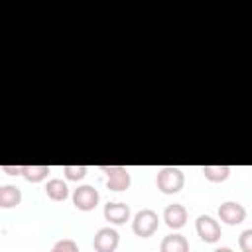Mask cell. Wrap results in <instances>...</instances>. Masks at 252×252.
Segmentation results:
<instances>
[{
    "label": "cell",
    "instance_id": "12",
    "mask_svg": "<svg viewBox=\"0 0 252 252\" xmlns=\"http://www.w3.org/2000/svg\"><path fill=\"white\" fill-rule=\"evenodd\" d=\"M22 203V191L16 185H2L0 187V207L12 209Z\"/></svg>",
    "mask_w": 252,
    "mask_h": 252
},
{
    "label": "cell",
    "instance_id": "13",
    "mask_svg": "<svg viewBox=\"0 0 252 252\" xmlns=\"http://www.w3.org/2000/svg\"><path fill=\"white\" fill-rule=\"evenodd\" d=\"M49 171H51L49 165H35V163H32V165H24L22 177L26 181H30V183H39V181H43L49 175Z\"/></svg>",
    "mask_w": 252,
    "mask_h": 252
},
{
    "label": "cell",
    "instance_id": "18",
    "mask_svg": "<svg viewBox=\"0 0 252 252\" xmlns=\"http://www.w3.org/2000/svg\"><path fill=\"white\" fill-rule=\"evenodd\" d=\"M24 165H2V171L8 175H22Z\"/></svg>",
    "mask_w": 252,
    "mask_h": 252
},
{
    "label": "cell",
    "instance_id": "19",
    "mask_svg": "<svg viewBox=\"0 0 252 252\" xmlns=\"http://www.w3.org/2000/svg\"><path fill=\"white\" fill-rule=\"evenodd\" d=\"M213 252H234V250L228 248V246H220V248H217V250H213Z\"/></svg>",
    "mask_w": 252,
    "mask_h": 252
},
{
    "label": "cell",
    "instance_id": "7",
    "mask_svg": "<svg viewBox=\"0 0 252 252\" xmlns=\"http://www.w3.org/2000/svg\"><path fill=\"white\" fill-rule=\"evenodd\" d=\"M219 219L230 226H236L246 219V209L238 201H224L219 207Z\"/></svg>",
    "mask_w": 252,
    "mask_h": 252
},
{
    "label": "cell",
    "instance_id": "11",
    "mask_svg": "<svg viewBox=\"0 0 252 252\" xmlns=\"http://www.w3.org/2000/svg\"><path fill=\"white\" fill-rule=\"evenodd\" d=\"M45 195L51 199V201H65L69 197V187L63 179L59 177H53L45 183Z\"/></svg>",
    "mask_w": 252,
    "mask_h": 252
},
{
    "label": "cell",
    "instance_id": "3",
    "mask_svg": "<svg viewBox=\"0 0 252 252\" xmlns=\"http://www.w3.org/2000/svg\"><path fill=\"white\" fill-rule=\"evenodd\" d=\"M102 173H106V187L110 191H126L132 183L130 171L122 165H102Z\"/></svg>",
    "mask_w": 252,
    "mask_h": 252
},
{
    "label": "cell",
    "instance_id": "2",
    "mask_svg": "<svg viewBox=\"0 0 252 252\" xmlns=\"http://www.w3.org/2000/svg\"><path fill=\"white\" fill-rule=\"evenodd\" d=\"M159 226V217L152 209H142L132 219V230L140 238H150Z\"/></svg>",
    "mask_w": 252,
    "mask_h": 252
},
{
    "label": "cell",
    "instance_id": "1",
    "mask_svg": "<svg viewBox=\"0 0 252 252\" xmlns=\"http://www.w3.org/2000/svg\"><path fill=\"white\" fill-rule=\"evenodd\" d=\"M156 185L161 193L165 195H175L183 189L185 185V175L179 167H173V165H165L158 171L156 175Z\"/></svg>",
    "mask_w": 252,
    "mask_h": 252
},
{
    "label": "cell",
    "instance_id": "14",
    "mask_svg": "<svg viewBox=\"0 0 252 252\" xmlns=\"http://www.w3.org/2000/svg\"><path fill=\"white\" fill-rule=\"evenodd\" d=\"M201 171H203V175H205L209 181L220 183V181H226V179H228V175H230L232 169H230L228 165H203Z\"/></svg>",
    "mask_w": 252,
    "mask_h": 252
},
{
    "label": "cell",
    "instance_id": "5",
    "mask_svg": "<svg viewBox=\"0 0 252 252\" xmlns=\"http://www.w3.org/2000/svg\"><path fill=\"white\" fill-rule=\"evenodd\" d=\"M118 244H120V234L116 228L102 226L94 232V238H93L94 252H116Z\"/></svg>",
    "mask_w": 252,
    "mask_h": 252
},
{
    "label": "cell",
    "instance_id": "17",
    "mask_svg": "<svg viewBox=\"0 0 252 252\" xmlns=\"http://www.w3.org/2000/svg\"><path fill=\"white\" fill-rule=\"evenodd\" d=\"M238 246L242 252H252V228H246L238 236Z\"/></svg>",
    "mask_w": 252,
    "mask_h": 252
},
{
    "label": "cell",
    "instance_id": "10",
    "mask_svg": "<svg viewBox=\"0 0 252 252\" xmlns=\"http://www.w3.org/2000/svg\"><path fill=\"white\" fill-rule=\"evenodd\" d=\"M159 252H189V242L183 234H167L159 244Z\"/></svg>",
    "mask_w": 252,
    "mask_h": 252
},
{
    "label": "cell",
    "instance_id": "15",
    "mask_svg": "<svg viewBox=\"0 0 252 252\" xmlns=\"http://www.w3.org/2000/svg\"><path fill=\"white\" fill-rule=\"evenodd\" d=\"M63 175L67 181H81L87 175V165H65Z\"/></svg>",
    "mask_w": 252,
    "mask_h": 252
},
{
    "label": "cell",
    "instance_id": "9",
    "mask_svg": "<svg viewBox=\"0 0 252 252\" xmlns=\"http://www.w3.org/2000/svg\"><path fill=\"white\" fill-rule=\"evenodd\" d=\"M163 220L171 230H177V228L185 226V222H187V209L181 203L167 205L163 211Z\"/></svg>",
    "mask_w": 252,
    "mask_h": 252
},
{
    "label": "cell",
    "instance_id": "4",
    "mask_svg": "<svg viewBox=\"0 0 252 252\" xmlns=\"http://www.w3.org/2000/svg\"><path fill=\"white\" fill-rule=\"evenodd\" d=\"M195 230L199 234V238L207 244H213V242H219L220 240V224L219 220H215L211 215H199L197 220H195Z\"/></svg>",
    "mask_w": 252,
    "mask_h": 252
},
{
    "label": "cell",
    "instance_id": "6",
    "mask_svg": "<svg viewBox=\"0 0 252 252\" xmlns=\"http://www.w3.org/2000/svg\"><path fill=\"white\" fill-rule=\"evenodd\" d=\"M100 201V195L98 191L93 187V185H79L75 191H73V205L79 209V211H93Z\"/></svg>",
    "mask_w": 252,
    "mask_h": 252
},
{
    "label": "cell",
    "instance_id": "8",
    "mask_svg": "<svg viewBox=\"0 0 252 252\" xmlns=\"http://www.w3.org/2000/svg\"><path fill=\"white\" fill-rule=\"evenodd\" d=\"M102 215L110 224H124L126 220H130V207L126 203H118V201L106 203Z\"/></svg>",
    "mask_w": 252,
    "mask_h": 252
},
{
    "label": "cell",
    "instance_id": "16",
    "mask_svg": "<svg viewBox=\"0 0 252 252\" xmlns=\"http://www.w3.org/2000/svg\"><path fill=\"white\" fill-rule=\"evenodd\" d=\"M49 252H79V246L73 238H61L51 246Z\"/></svg>",
    "mask_w": 252,
    "mask_h": 252
}]
</instances>
